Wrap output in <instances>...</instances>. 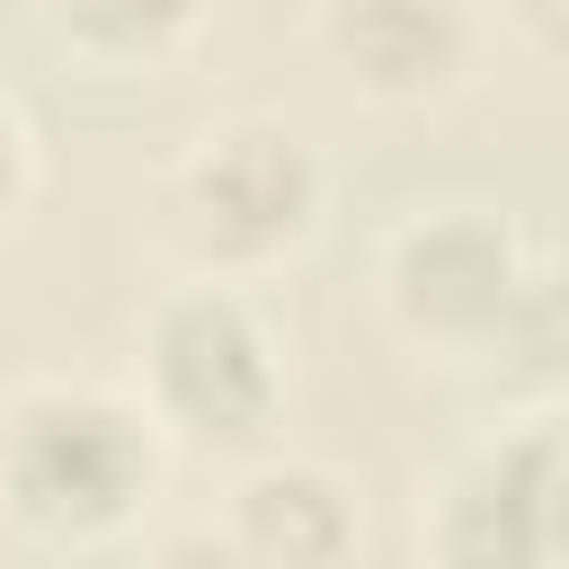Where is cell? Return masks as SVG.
Returning a JSON list of instances; mask_svg holds the SVG:
<instances>
[{
	"mask_svg": "<svg viewBox=\"0 0 569 569\" xmlns=\"http://www.w3.org/2000/svg\"><path fill=\"white\" fill-rule=\"evenodd\" d=\"M169 480L133 382L27 373L0 391V525L36 551H116Z\"/></svg>",
	"mask_w": 569,
	"mask_h": 569,
	"instance_id": "6da1fadb",
	"label": "cell"
},
{
	"mask_svg": "<svg viewBox=\"0 0 569 569\" xmlns=\"http://www.w3.org/2000/svg\"><path fill=\"white\" fill-rule=\"evenodd\" d=\"M569 427L516 418L480 436L427 498V569H560Z\"/></svg>",
	"mask_w": 569,
	"mask_h": 569,
	"instance_id": "5b68a950",
	"label": "cell"
},
{
	"mask_svg": "<svg viewBox=\"0 0 569 569\" xmlns=\"http://www.w3.org/2000/svg\"><path fill=\"white\" fill-rule=\"evenodd\" d=\"M480 365L516 391L525 418H551L560 409V391H569V267H542L533 258V276H525V293L498 320V338H489Z\"/></svg>",
	"mask_w": 569,
	"mask_h": 569,
	"instance_id": "9c48e42d",
	"label": "cell"
},
{
	"mask_svg": "<svg viewBox=\"0 0 569 569\" xmlns=\"http://www.w3.org/2000/svg\"><path fill=\"white\" fill-rule=\"evenodd\" d=\"M311 44L347 80V98L382 116L445 107L480 62L471 0H311Z\"/></svg>",
	"mask_w": 569,
	"mask_h": 569,
	"instance_id": "8992f818",
	"label": "cell"
},
{
	"mask_svg": "<svg viewBox=\"0 0 569 569\" xmlns=\"http://www.w3.org/2000/svg\"><path fill=\"white\" fill-rule=\"evenodd\" d=\"M551 418H560V427H569V391H560V409H551Z\"/></svg>",
	"mask_w": 569,
	"mask_h": 569,
	"instance_id": "4fadbf2b",
	"label": "cell"
},
{
	"mask_svg": "<svg viewBox=\"0 0 569 569\" xmlns=\"http://www.w3.org/2000/svg\"><path fill=\"white\" fill-rule=\"evenodd\" d=\"M525 276H533V249L489 204H418L373 249V302H382L391 338L418 356H445V365L489 356Z\"/></svg>",
	"mask_w": 569,
	"mask_h": 569,
	"instance_id": "277c9868",
	"label": "cell"
},
{
	"mask_svg": "<svg viewBox=\"0 0 569 569\" xmlns=\"http://www.w3.org/2000/svg\"><path fill=\"white\" fill-rule=\"evenodd\" d=\"M258 569H356L365 551V507L356 480L311 462V453H249L222 489L213 516Z\"/></svg>",
	"mask_w": 569,
	"mask_h": 569,
	"instance_id": "52a82bcc",
	"label": "cell"
},
{
	"mask_svg": "<svg viewBox=\"0 0 569 569\" xmlns=\"http://www.w3.org/2000/svg\"><path fill=\"white\" fill-rule=\"evenodd\" d=\"M133 400L169 436V453H258L293 400L284 329L258 284L169 276L133 320Z\"/></svg>",
	"mask_w": 569,
	"mask_h": 569,
	"instance_id": "3957f363",
	"label": "cell"
},
{
	"mask_svg": "<svg viewBox=\"0 0 569 569\" xmlns=\"http://www.w3.org/2000/svg\"><path fill=\"white\" fill-rule=\"evenodd\" d=\"M329 222V169L284 116H213L151 178V240L178 276L267 284Z\"/></svg>",
	"mask_w": 569,
	"mask_h": 569,
	"instance_id": "7a4b0ae2",
	"label": "cell"
},
{
	"mask_svg": "<svg viewBox=\"0 0 569 569\" xmlns=\"http://www.w3.org/2000/svg\"><path fill=\"white\" fill-rule=\"evenodd\" d=\"M36 27L98 71H169L222 0H27Z\"/></svg>",
	"mask_w": 569,
	"mask_h": 569,
	"instance_id": "ba28073f",
	"label": "cell"
},
{
	"mask_svg": "<svg viewBox=\"0 0 569 569\" xmlns=\"http://www.w3.org/2000/svg\"><path fill=\"white\" fill-rule=\"evenodd\" d=\"M142 569H258V560H249L222 525H178V533H160V542H151V560H142Z\"/></svg>",
	"mask_w": 569,
	"mask_h": 569,
	"instance_id": "8fae6325",
	"label": "cell"
},
{
	"mask_svg": "<svg viewBox=\"0 0 569 569\" xmlns=\"http://www.w3.org/2000/svg\"><path fill=\"white\" fill-rule=\"evenodd\" d=\"M36 187H44V151H36V124L27 107L0 89V240L36 213Z\"/></svg>",
	"mask_w": 569,
	"mask_h": 569,
	"instance_id": "30bf717a",
	"label": "cell"
},
{
	"mask_svg": "<svg viewBox=\"0 0 569 569\" xmlns=\"http://www.w3.org/2000/svg\"><path fill=\"white\" fill-rule=\"evenodd\" d=\"M560 569H569V533H560Z\"/></svg>",
	"mask_w": 569,
	"mask_h": 569,
	"instance_id": "5bb4252c",
	"label": "cell"
},
{
	"mask_svg": "<svg viewBox=\"0 0 569 569\" xmlns=\"http://www.w3.org/2000/svg\"><path fill=\"white\" fill-rule=\"evenodd\" d=\"M498 18L516 27L525 53H542V62L569 71V0H498Z\"/></svg>",
	"mask_w": 569,
	"mask_h": 569,
	"instance_id": "7c38bea8",
	"label": "cell"
}]
</instances>
